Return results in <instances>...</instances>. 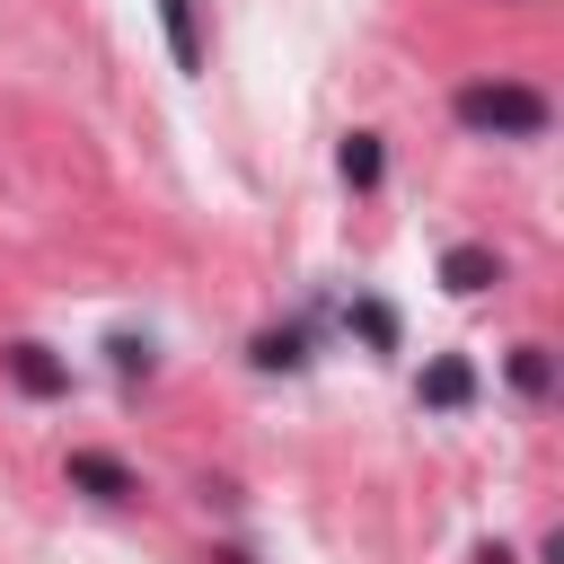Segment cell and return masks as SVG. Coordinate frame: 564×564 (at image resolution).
<instances>
[{"label":"cell","instance_id":"cell-4","mask_svg":"<svg viewBox=\"0 0 564 564\" xmlns=\"http://www.w3.org/2000/svg\"><path fill=\"white\" fill-rule=\"evenodd\" d=\"M414 397H423L432 414L476 405V361H467V352H432V361H423V379H414Z\"/></svg>","mask_w":564,"mask_h":564},{"label":"cell","instance_id":"cell-11","mask_svg":"<svg viewBox=\"0 0 564 564\" xmlns=\"http://www.w3.org/2000/svg\"><path fill=\"white\" fill-rule=\"evenodd\" d=\"M106 352H115V370H123V379H141V370H150V335H115Z\"/></svg>","mask_w":564,"mask_h":564},{"label":"cell","instance_id":"cell-5","mask_svg":"<svg viewBox=\"0 0 564 564\" xmlns=\"http://www.w3.org/2000/svg\"><path fill=\"white\" fill-rule=\"evenodd\" d=\"M494 282H502V256H494V247H449V256H441V291L476 300V291H494Z\"/></svg>","mask_w":564,"mask_h":564},{"label":"cell","instance_id":"cell-12","mask_svg":"<svg viewBox=\"0 0 564 564\" xmlns=\"http://www.w3.org/2000/svg\"><path fill=\"white\" fill-rule=\"evenodd\" d=\"M476 564H511V546H502V538H494V546H476Z\"/></svg>","mask_w":564,"mask_h":564},{"label":"cell","instance_id":"cell-3","mask_svg":"<svg viewBox=\"0 0 564 564\" xmlns=\"http://www.w3.org/2000/svg\"><path fill=\"white\" fill-rule=\"evenodd\" d=\"M62 476H70L79 494H97V502H141V476H132L115 449H70V458H62Z\"/></svg>","mask_w":564,"mask_h":564},{"label":"cell","instance_id":"cell-7","mask_svg":"<svg viewBox=\"0 0 564 564\" xmlns=\"http://www.w3.org/2000/svg\"><path fill=\"white\" fill-rule=\"evenodd\" d=\"M159 26H167L176 70H203V18H194V0H159Z\"/></svg>","mask_w":564,"mask_h":564},{"label":"cell","instance_id":"cell-10","mask_svg":"<svg viewBox=\"0 0 564 564\" xmlns=\"http://www.w3.org/2000/svg\"><path fill=\"white\" fill-rule=\"evenodd\" d=\"M352 326H361L370 352H397V308L388 300H352Z\"/></svg>","mask_w":564,"mask_h":564},{"label":"cell","instance_id":"cell-1","mask_svg":"<svg viewBox=\"0 0 564 564\" xmlns=\"http://www.w3.org/2000/svg\"><path fill=\"white\" fill-rule=\"evenodd\" d=\"M449 115H458V132H476V141H538V132L555 123V106H546L538 88H520V79H467V88L449 97Z\"/></svg>","mask_w":564,"mask_h":564},{"label":"cell","instance_id":"cell-6","mask_svg":"<svg viewBox=\"0 0 564 564\" xmlns=\"http://www.w3.org/2000/svg\"><path fill=\"white\" fill-rule=\"evenodd\" d=\"M335 176H344L352 194H379V176H388V150H379V132H344V150H335Z\"/></svg>","mask_w":564,"mask_h":564},{"label":"cell","instance_id":"cell-8","mask_svg":"<svg viewBox=\"0 0 564 564\" xmlns=\"http://www.w3.org/2000/svg\"><path fill=\"white\" fill-rule=\"evenodd\" d=\"M247 361H256L264 379H273V370H300V361H308V335H300V326H264V335L247 344Z\"/></svg>","mask_w":564,"mask_h":564},{"label":"cell","instance_id":"cell-9","mask_svg":"<svg viewBox=\"0 0 564 564\" xmlns=\"http://www.w3.org/2000/svg\"><path fill=\"white\" fill-rule=\"evenodd\" d=\"M502 370H511V388H520L529 405H538V397H555V352H546V344H511V361H502Z\"/></svg>","mask_w":564,"mask_h":564},{"label":"cell","instance_id":"cell-2","mask_svg":"<svg viewBox=\"0 0 564 564\" xmlns=\"http://www.w3.org/2000/svg\"><path fill=\"white\" fill-rule=\"evenodd\" d=\"M0 370H9V388H18V397H35V405H53V397H70V361H62L53 344H35V335H18V344H0Z\"/></svg>","mask_w":564,"mask_h":564}]
</instances>
